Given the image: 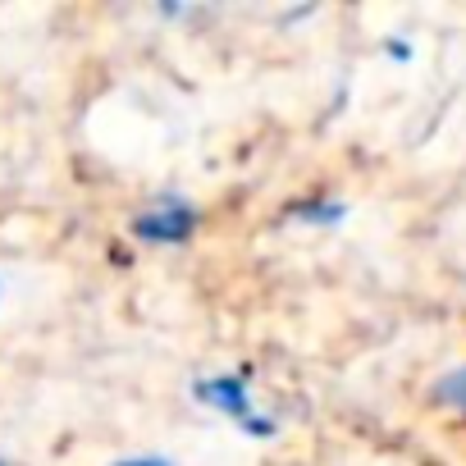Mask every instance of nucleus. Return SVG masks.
<instances>
[{"instance_id": "nucleus-1", "label": "nucleus", "mask_w": 466, "mask_h": 466, "mask_svg": "<svg viewBox=\"0 0 466 466\" xmlns=\"http://www.w3.org/2000/svg\"><path fill=\"white\" fill-rule=\"evenodd\" d=\"M192 398H197L201 407L228 416L233 425H238L243 434H252V439H270V434L279 430V420L266 416L261 402L252 398V375H248V370H233V375H201V380L192 384Z\"/></svg>"}, {"instance_id": "nucleus-3", "label": "nucleus", "mask_w": 466, "mask_h": 466, "mask_svg": "<svg viewBox=\"0 0 466 466\" xmlns=\"http://www.w3.org/2000/svg\"><path fill=\"white\" fill-rule=\"evenodd\" d=\"M289 215L302 219V224H334V219L348 215V201H339V197H311V201H298Z\"/></svg>"}, {"instance_id": "nucleus-4", "label": "nucleus", "mask_w": 466, "mask_h": 466, "mask_svg": "<svg viewBox=\"0 0 466 466\" xmlns=\"http://www.w3.org/2000/svg\"><path fill=\"white\" fill-rule=\"evenodd\" d=\"M434 402L452 407V411H466V366H452L439 384H434Z\"/></svg>"}, {"instance_id": "nucleus-5", "label": "nucleus", "mask_w": 466, "mask_h": 466, "mask_svg": "<svg viewBox=\"0 0 466 466\" xmlns=\"http://www.w3.org/2000/svg\"><path fill=\"white\" fill-rule=\"evenodd\" d=\"M115 466H174L169 457H124V461H115Z\"/></svg>"}, {"instance_id": "nucleus-2", "label": "nucleus", "mask_w": 466, "mask_h": 466, "mask_svg": "<svg viewBox=\"0 0 466 466\" xmlns=\"http://www.w3.org/2000/svg\"><path fill=\"white\" fill-rule=\"evenodd\" d=\"M197 224H201V215H197V206L192 201H183V197H160L151 210H142L128 228H133V238H142V243H151V248H183L192 233H197Z\"/></svg>"}, {"instance_id": "nucleus-6", "label": "nucleus", "mask_w": 466, "mask_h": 466, "mask_svg": "<svg viewBox=\"0 0 466 466\" xmlns=\"http://www.w3.org/2000/svg\"><path fill=\"white\" fill-rule=\"evenodd\" d=\"M0 466H10V461H0Z\"/></svg>"}]
</instances>
